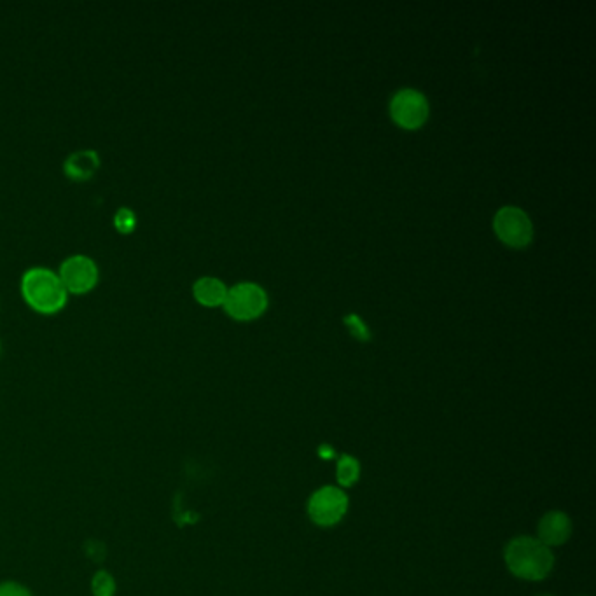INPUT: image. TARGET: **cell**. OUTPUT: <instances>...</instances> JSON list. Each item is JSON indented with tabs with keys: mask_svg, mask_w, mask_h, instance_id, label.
Here are the masks:
<instances>
[{
	"mask_svg": "<svg viewBox=\"0 0 596 596\" xmlns=\"http://www.w3.org/2000/svg\"><path fill=\"white\" fill-rule=\"evenodd\" d=\"M20 287L28 306L44 315L60 312L69 299V292L58 271L51 270L48 266L28 268L21 277Z\"/></svg>",
	"mask_w": 596,
	"mask_h": 596,
	"instance_id": "obj_1",
	"label": "cell"
},
{
	"mask_svg": "<svg viewBox=\"0 0 596 596\" xmlns=\"http://www.w3.org/2000/svg\"><path fill=\"white\" fill-rule=\"evenodd\" d=\"M507 569L525 581H542L555 567L551 548L544 546L537 537H516L504 551Z\"/></svg>",
	"mask_w": 596,
	"mask_h": 596,
	"instance_id": "obj_2",
	"label": "cell"
},
{
	"mask_svg": "<svg viewBox=\"0 0 596 596\" xmlns=\"http://www.w3.org/2000/svg\"><path fill=\"white\" fill-rule=\"evenodd\" d=\"M224 310L236 320H252L263 315L268 308V294L261 285L242 282L228 289Z\"/></svg>",
	"mask_w": 596,
	"mask_h": 596,
	"instance_id": "obj_3",
	"label": "cell"
},
{
	"mask_svg": "<svg viewBox=\"0 0 596 596\" xmlns=\"http://www.w3.org/2000/svg\"><path fill=\"white\" fill-rule=\"evenodd\" d=\"M348 511L347 493L336 486H324L308 500V516L319 527H334Z\"/></svg>",
	"mask_w": 596,
	"mask_h": 596,
	"instance_id": "obj_4",
	"label": "cell"
},
{
	"mask_svg": "<svg viewBox=\"0 0 596 596\" xmlns=\"http://www.w3.org/2000/svg\"><path fill=\"white\" fill-rule=\"evenodd\" d=\"M493 229L500 242L514 249L527 247L534 238V226L530 217L518 207L500 208L493 217Z\"/></svg>",
	"mask_w": 596,
	"mask_h": 596,
	"instance_id": "obj_5",
	"label": "cell"
},
{
	"mask_svg": "<svg viewBox=\"0 0 596 596\" xmlns=\"http://www.w3.org/2000/svg\"><path fill=\"white\" fill-rule=\"evenodd\" d=\"M58 275L69 294H86L100 280L97 261L86 254H72L63 259L58 268Z\"/></svg>",
	"mask_w": 596,
	"mask_h": 596,
	"instance_id": "obj_6",
	"label": "cell"
},
{
	"mask_svg": "<svg viewBox=\"0 0 596 596\" xmlns=\"http://www.w3.org/2000/svg\"><path fill=\"white\" fill-rule=\"evenodd\" d=\"M390 116L406 130H418L429 119V100L418 90L397 91L390 102Z\"/></svg>",
	"mask_w": 596,
	"mask_h": 596,
	"instance_id": "obj_7",
	"label": "cell"
},
{
	"mask_svg": "<svg viewBox=\"0 0 596 596\" xmlns=\"http://www.w3.org/2000/svg\"><path fill=\"white\" fill-rule=\"evenodd\" d=\"M572 534V521L567 514L562 511H549L542 516L537 527V539L548 546H562L569 541Z\"/></svg>",
	"mask_w": 596,
	"mask_h": 596,
	"instance_id": "obj_8",
	"label": "cell"
},
{
	"mask_svg": "<svg viewBox=\"0 0 596 596\" xmlns=\"http://www.w3.org/2000/svg\"><path fill=\"white\" fill-rule=\"evenodd\" d=\"M100 168V156L93 149H79L67 156L63 170L74 181H88Z\"/></svg>",
	"mask_w": 596,
	"mask_h": 596,
	"instance_id": "obj_9",
	"label": "cell"
},
{
	"mask_svg": "<svg viewBox=\"0 0 596 596\" xmlns=\"http://www.w3.org/2000/svg\"><path fill=\"white\" fill-rule=\"evenodd\" d=\"M193 296L200 305L215 308L224 305L228 287L217 277H201L193 285Z\"/></svg>",
	"mask_w": 596,
	"mask_h": 596,
	"instance_id": "obj_10",
	"label": "cell"
},
{
	"mask_svg": "<svg viewBox=\"0 0 596 596\" xmlns=\"http://www.w3.org/2000/svg\"><path fill=\"white\" fill-rule=\"evenodd\" d=\"M361 478V464L350 455H343L338 460L336 479L341 486H352Z\"/></svg>",
	"mask_w": 596,
	"mask_h": 596,
	"instance_id": "obj_11",
	"label": "cell"
},
{
	"mask_svg": "<svg viewBox=\"0 0 596 596\" xmlns=\"http://www.w3.org/2000/svg\"><path fill=\"white\" fill-rule=\"evenodd\" d=\"M91 590L95 596H114L116 593V583H114V577L109 572L100 570L93 577V583H91Z\"/></svg>",
	"mask_w": 596,
	"mask_h": 596,
	"instance_id": "obj_12",
	"label": "cell"
},
{
	"mask_svg": "<svg viewBox=\"0 0 596 596\" xmlns=\"http://www.w3.org/2000/svg\"><path fill=\"white\" fill-rule=\"evenodd\" d=\"M114 226L121 233H132L135 226H137V215H135L132 208L121 207L114 214Z\"/></svg>",
	"mask_w": 596,
	"mask_h": 596,
	"instance_id": "obj_13",
	"label": "cell"
},
{
	"mask_svg": "<svg viewBox=\"0 0 596 596\" xmlns=\"http://www.w3.org/2000/svg\"><path fill=\"white\" fill-rule=\"evenodd\" d=\"M345 326L350 329V333L354 334L355 338L359 340H369V329L366 324L362 322L361 317L357 315H348L345 319Z\"/></svg>",
	"mask_w": 596,
	"mask_h": 596,
	"instance_id": "obj_14",
	"label": "cell"
},
{
	"mask_svg": "<svg viewBox=\"0 0 596 596\" xmlns=\"http://www.w3.org/2000/svg\"><path fill=\"white\" fill-rule=\"evenodd\" d=\"M0 596H32L27 588L18 583L0 584Z\"/></svg>",
	"mask_w": 596,
	"mask_h": 596,
	"instance_id": "obj_15",
	"label": "cell"
},
{
	"mask_svg": "<svg viewBox=\"0 0 596 596\" xmlns=\"http://www.w3.org/2000/svg\"><path fill=\"white\" fill-rule=\"evenodd\" d=\"M541 596H551V595H541Z\"/></svg>",
	"mask_w": 596,
	"mask_h": 596,
	"instance_id": "obj_16",
	"label": "cell"
},
{
	"mask_svg": "<svg viewBox=\"0 0 596 596\" xmlns=\"http://www.w3.org/2000/svg\"><path fill=\"white\" fill-rule=\"evenodd\" d=\"M0 350H2V347H0Z\"/></svg>",
	"mask_w": 596,
	"mask_h": 596,
	"instance_id": "obj_17",
	"label": "cell"
}]
</instances>
